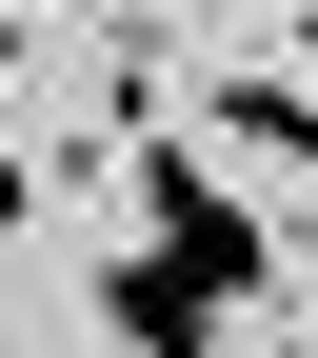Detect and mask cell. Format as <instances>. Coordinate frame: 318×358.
<instances>
[{
    "label": "cell",
    "instance_id": "1",
    "mask_svg": "<svg viewBox=\"0 0 318 358\" xmlns=\"http://www.w3.org/2000/svg\"><path fill=\"white\" fill-rule=\"evenodd\" d=\"M120 199H140V239H159V259H179V279H199V299H219V319H239V299H259V279H279V219H259V199H239V179H219L199 140H179V120H159V140H120Z\"/></svg>",
    "mask_w": 318,
    "mask_h": 358
},
{
    "label": "cell",
    "instance_id": "2",
    "mask_svg": "<svg viewBox=\"0 0 318 358\" xmlns=\"http://www.w3.org/2000/svg\"><path fill=\"white\" fill-rule=\"evenodd\" d=\"M100 338H120V358H219V299L179 279L159 239H120V259H100Z\"/></svg>",
    "mask_w": 318,
    "mask_h": 358
},
{
    "label": "cell",
    "instance_id": "3",
    "mask_svg": "<svg viewBox=\"0 0 318 358\" xmlns=\"http://www.w3.org/2000/svg\"><path fill=\"white\" fill-rule=\"evenodd\" d=\"M20 219H40V159H20V120H0V239H20Z\"/></svg>",
    "mask_w": 318,
    "mask_h": 358
},
{
    "label": "cell",
    "instance_id": "4",
    "mask_svg": "<svg viewBox=\"0 0 318 358\" xmlns=\"http://www.w3.org/2000/svg\"><path fill=\"white\" fill-rule=\"evenodd\" d=\"M0 20H100V0H0Z\"/></svg>",
    "mask_w": 318,
    "mask_h": 358
},
{
    "label": "cell",
    "instance_id": "5",
    "mask_svg": "<svg viewBox=\"0 0 318 358\" xmlns=\"http://www.w3.org/2000/svg\"><path fill=\"white\" fill-rule=\"evenodd\" d=\"M279 259H298V279H318V219H298V239H279Z\"/></svg>",
    "mask_w": 318,
    "mask_h": 358
}]
</instances>
